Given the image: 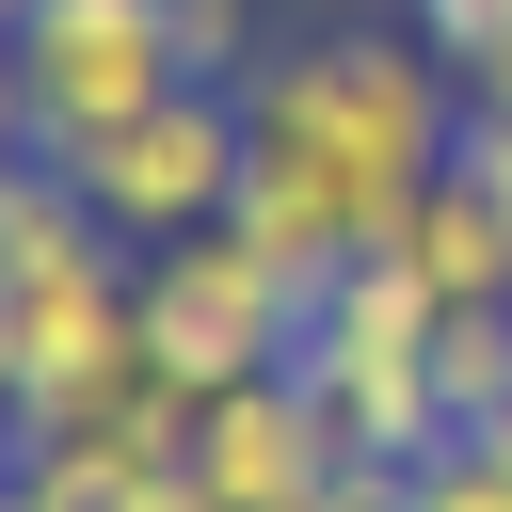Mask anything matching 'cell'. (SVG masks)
I'll list each match as a JSON object with an SVG mask.
<instances>
[{
    "label": "cell",
    "mask_w": 512,
    "mask_h": 512,
    "mask_svg": "<svg viewBox=\"0 0 512 512\" xmlns=\"http://www.w3.org/2000/svg\"><path fill=\"white\" fill-rule=\"evenodd\" d=\"M448 80H464V112H512V32H496V48H464Z\"/></svg>",
    "instance_id": "obj_15"
},
{
    "label": "cell",
    "mask_w": 512,
    "mask_h": 512,
    "mask_svg": "<svg viewBox=\"0 0 512 512\" xmlns=\"http://www.w3.org/2000/svg\"><path fill=\"white\" fill-rule=\"evenodd\" d=\"M0 304H16V432H64L96 384L144 368V272H128V240H96V256L0 288Z\"/></svg>",
    "instance_id": "obj_6"
},
{
    "label": "cell",
    "mask_w": 512,
    "mask_h": 512,
    "mask_svg": "<svg viewBox=\"0 0 512 512\" xmlns=\"http://www.w3.org/2000/svg\"><path fill=\"white\" fill-rule=\"evenodd\" d=\"M464 160V80L416 32H304L240 80V240H272L304 288L384 256L416 192Z\"/></svg>",
    "instance_id": "obj_1"
},
{
    "label": "cell",
    "mask_w": 512,
    "mask_h": 512,
    "mask_svg": "<svg viewBox=\"0 0 512 512\" xmlns=\"http://www.w3.org/2000/svg\"><path fill=\"white\" fill-rule=\"evenodd\" d=\"M320 512H416V464H352V480H336Z\"/></svg>",
    "instance_id": "obj_14"
},
{
    "label": "cell",
    "mask_w": 512,
    "mask_h": 512,
    "mask_svg": "<svg viewBox=\"0 0 512 512\" xmlns=\"http://www.w3.org/2000/svg\"><path fill=\"white\" fill-rule=\"evenodd\" d=\"M0 512H48V496H32V480H16V448H0Z\"/></svg>",
    "instance_id": "obj_18"
},
{
    "label": "cell",
    "mask_w": 512,
    "mask_h": 512,
    "mask_svg": "<svg viewBox=\"0 0 512 512\" xmlns=\"http://www.w3.org/2000/svg\"><path fill=\"white\" fill-rule=\"evenodd\" d=\"M400 256H416V288L432 304H512V208L448 160L432 192H416V224H400Z\"/></svg>",
    "instance_id": "obj_8"
},
{
    "label": "cell",
    "mask_w": 512,
    "mask_h": 512,
    "mask_svg": "<svg viewBox=\"0 0 512 512\" xmlns=\"http://www.w3.org/2000/svg\"><path fill=\"white\" fill-rule=\"evenodd\" d=\"M464 176H480V192L512 208V112H464Z\"/></svg>",
    "instance_id": "obj_13"
},
{
    "label": "cell",
    "mask_w": 512,
    "mask_h": 512,
    "mask_svg": "<svg viewBox=\"0 0 512 512\" xmlns=\"http://www.w3.org/2000/svg\"><path fill=\"white\" fill-rule=\"evenodd\" d=\"M16 80H32V144H96L128 112H160L176 64V0H16Z\"/></svg>",
    "instance_id": "obj_5"
},
{
    "label": "cell",
    "mask_w": 512,
    "mask_h": 512,
    "mask_svg": "<svg viewBox=\"0 0 512 512\" xmlns=\"http://www.w3.org/2000/svg\"><path fill=\"white\" fill-rule=\"evenodd\" d=\"M496 32H512V0H416V48H448V64L496 48Z\"/></svg>",
    "instance_id": "obj_12"
},
{
    "label": "cell",
    "mask_w": 512,
    "mask_h": 512,
    "mask_svg": "<svg viewBox=\"0 0 512 512\" xmlns=\"http://www.w3.org/2000/svg\"><path fill=\"white\" fill-rule=\"evenodd\" d=\"M432 336H448V304L416 288V256L384 240V256H352V272H320V304H304V384H320V416L352 432V464H432L448 448V384H432Z\"/></svg>",
    "instance_id": "obj_2"
},
{
    "label": "cell",
    "mask_w": 512,
    "mask_h": 512,
    "mask_svg": "<svg viewBox=\"0 0 512 512\" xmlns=\"http://www.w3.org/2000/svg\"><path fill=\"white\" fill-rule=\"evenodd\" d=\"M144 272V368L160 384H192V400H224V384H272L288 352H304V272L272 256V240H240V224H208V240H160V256H128Z\"/></svg>",
    "instance_id": "obj_3"
},
{
    "label": "cell",
    "mask_w": 512,
    "mask_h": 512,
    "mask_svg": "<svg viewBox=\"0 0 512 512\" xmlns=\"http://www.w3.org/2000/svg\"><path fill=\"white\" fill-rule=\"evenodd\" d=\"M0 16H16V0H0Z\"/></svg>",
    "instance_id": "obj_21"
},
{
    "label": "cell",
    "mask_w": 512,
    "mask_h": 512,
    "mask_svg": "<svg viewBox=\"0 0 512 512\" xmlns=\"http://www.w3.org/2000/svg\"><path fill=\"white\" fill-rule=\"evenodd\" d=\"M416 512H512V464H496L480 432H448V448L416 464Z\"/></svg>",
    "instance_id": "obj_11"
},
{
    "label": "cell",
    "mask_w": 512,
    "mask_h": 512,
    "mask_svg": "<svg viewBox=\"0 0 512 512\" xmlns=\"http://www.w3.org/2000/svg\"><path fill=\"white\" fill-rule=\"evenodd\" d=\"M192 480H208L224 512H320V496L352 480V432L320 416L304 368H272V384H224V400L192 416Z\"/></svg>",
    "instance_id": "obj_7"
},
{
    "label": "cell",
    "mask_w": 512,
    "mask_h": 512,
    "mask_svg": "<svg viewBox=\"0 0 512 512\" xmlns=\"http://www.w3.org/2000/svg\"><path fill=\"white\" fill-rule=\"evenodd\" d=\"M0 448H16V304H0Z\"/></svg>",
    "instance_id": "obj_17"
},
{
    "label": "cell",
    "mask_w": 512,
    "mask_h": 512,
    "mask_svg": "<svg viewBox=\"0 0 512 512\" xmlns=\"http://www.w3.org/2000/svg\"><path fill=\"white\" fill-rule=\"evenodd\" d=\"M480 448H496V464H512V400H496V416H480Z\"/></svg>",
    "instance_id": "obj_19"
},
{
    "label": "cell",
    "mask_w": 512,
    "mask_h": 512,
    "mask_svg": "<svg viewBox=\"0 0 512 512\" xmlns=\"http://www.w3.org/2000/svg\"><path fill=\"white\" fill-rule=\"evenodd\" d=\"M32 144V80H16V32H0V160Z\"/></svg>",
    "instance_id": "obj_16"
},
{
    "label": "cell",
    "mask_w": 512,
    "mask_h": 512,
    "mask_svg": "<svg viewBox=\"0 0 512 512\" xmlns=\"http://www.w3.org/2000/svg\"><path fill=\"white\" fill-rule=\"evenodd\" d=\"M64 256H96V208H80V176L32 144V160L0 176V288H32V272H64Z\"/></svg>",
    "instance_id": "obj_9"
},
{
    "label": "cell",
    "mask_w": 512,
    "mask_h": 512,
    "mask_svg": "<svg viewBox=\"0 0 512 512\" xmlns=\"http://www.w3.org/2000/svg\"><path fill=\"white\" fill-rule=\"evenodd\" d=\"M16 160H32V144H16ZM16 160H0V176H16Z\"/></svg>",
    "instance_id": "obj_20"
},
{
    "label": "cell",
    "mask_w": 512,
    "mask_h": 512,
    "mask_svg": "<svg viewBox=\"0 0 512 512\" xmlns=\"http://www.w3.org/2000/svg\"><path fill=\"white\" fill-rule=\"evenodd\" d=\"M432 384H448V432H480V416L512 400V304H448V336H432Z\"/></svg>",
    "instance_id": "obj_10"
},
{
    "label": "cell",
    "mask_w": 512,
    "mask_h": 512,
    "mask_svg": "<svg viewBox=\"0 0 512 512\" xmlns=\"http://www.w3.org/2000/svg\"><path fill=\"white\" fill-rule=\"evenodd\" d=\"M64 176H80V208H96V240H128V256H160V240H208L224 208H240V96L224 80H176L160 112H128V128H96V144H48Z\"/></svg>",
    "instance_id": "obj_4"
}]
</instances>
